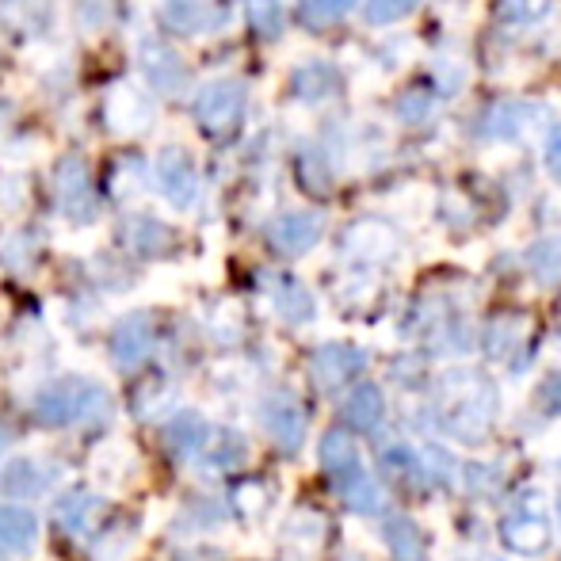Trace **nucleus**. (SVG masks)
<instances>
[{"mask_svg": "<svg viewBox=\"0 0 561 561\" xmlns=\"http://www.w3.org/2000/svg\"><path fill=\"white\" fill-rule=\"evenodd\" d=\"M0 15L20 35L43 38L54 23V0H0Z\"/></svg>", "mask_w": 561, "mask_h": 561, "instance_id": "obj_29", "label": "nucleus"}, {"mask_svg": "<svg viewBox=\"0 0 561 561\" xmlns=\"http://www.w3.org/2000/svg\"><path fill=\"white\" fill-rule=\"evenodd\" d=\"M244 107H249V89L237 77H218V81L203 84L192 100V118L210 141H229L244 123Z\"/></svg>", "mask_w": 561, "mask_h": 561, "instance_id": "obj_3", "label": "nucleus"}, {"mask_svg": "<svg viewBox=\"0 0 561 561\" xmlns=\"http://www.w3.org/2000/svg\"><path fill=\"white\" fill-rule=\"evenodd\" d=\"M535 405H539L547 416H561V370L547 375V382L535 390Z\"/></svg>", "mask_w": 561, "mask_h": 561, "instance_id": "obj_43", "label": "nucleus"}, {"mask_svg": "<svg viewBox=\"0 0 561 561\" xmlns=\"http://www.w3.org/2000/svg\"><path fill=\"white\" fill-rule=\"evenodd\" d=\"M295 172H298V184H302V192H310V195H329V187H333V169H329L325 153H321V149H313V146L298 149Z\"/></svg>", "mask_w": 561, "mask_h": 561, "instance_id": "obj_35", "label": "nucleus"}, {"mask_svg": "<svg viewBox=\"0 0 561 561\" xmlns=\"http://www.w3.org/2000/svg\"><path fill=\"white\" fill-rule=\"evenodd\" d=\"M306 370H310V382L318 386L321 393H336V390H344V386H352L355 378L367 370V352L355 344H344V340H329V344L313 347Z\"/></svg>", "mask_w": 561, "mask_h": 561, "instance_id": "obj_9", "label": "nucleus"}, {"mask_svg": "<svg viewBox=\"0 0 561 561\" xmlns=\"http://www.w3.org/2000/svg\"><path fill=\"white\" fill-rule=\"evenodd\" d=\"M481 352L489 363H501L508 370H524L535 352V321L527 313H496L481 333Z\"/></svg>", "mask_w": 561, "mask_h": 561, "instance_id": "obj_6", "label": "nucleus"}, {"mask_svg": "<svg viewBox=\"0 0 561 561\" xmlns=\"http://www.w3.org/2000/svg\"><path fill=\"white\" fill-rule=\"evenodd\" d=\"M340 92V73L329 61H306L290 73V96L302 100V104H321V100H333Z\"/></svg>", "mask_w": 561, "mask_h": 561, "instance_id": "obj_27", "label": "nucleus"}, {"mask_svg": "<svg viewBox=\"0 0 561 561\" xmlns=\"http://www.w3.org/2000/svg\"><path fill=\"white\" fill-rule=\"evenodd\" d=\"M321 233H325V218L318 210H287V215L272 218L264 229V241L275 256L283 260H298L310 249H318Z\"/></svg>", "mask_w": 561, "mask_h": 561, "instance_id": "obj_13", "label": "nucleus"}, {"mask_svg": "<svg viewBox=\"0 0 561 561\" xmlns=\"http://www.w3.org/2000/svg\"><path fill=\"white\" fill-rule=\"evenodd\" d=\"M554 8V0H496V15L512 27H535Z\"/></svg>", "mask_w": 561, "mask_h": 561, "instance_id": "obj_38", "label": "nucleus"}, {"mask_svg": "<svg viewBox=\"0 0 561 561\" xmlns=\"http://www.w3.org/2000/svg\"><path fill=\"white\" fill-rule=\"evenodd\" d=\"M558 524H561V493H558Z\"/></svg>", "mask_w": 561, "mask_h": 561, "instance_id": "obj_48", "label": "nucleus"}, {"mask_svg": "<svg viewBox=\"0 0 561 561\" xmlns=\"http://www.w3.org/2000/svg\"><path fill=\"white\" fill-rule=\"evenodd\" d=\"M153 118V104L130 89H118L107 96V123L112 130H146Z\"/></svg>", "mask_w": 561, "mask_h": 561, "instance_id": "obj_31", "label": "nucleus"}, {"mask_svg": "<svg viewBox=\"0 0 561 561\" xmlns=\"http://www.w3.org/2000/svg\"><path fill=\"white\" fill-rule=\"evenodd\" d=\"M478 561H504V558H496V554H485V558H478Z\"/></svg>", "mask_w": 561, "mask_h": 561, "instance_id": "obj_47", "label": "nucleus"}, {"mask_svg": "<svg viewBox=\"0 0 561 561\" xmlns=\"http://www.w3.org/2000/svg\"><path fill=\"white\" fill-rule=\"evenodd\" d=\"M321 539H325V519L310 508L295 512V516L287 519V527H283V542H287V550H295V554H302V558L318 554Z\"/></svg>", "mask_w": 561, "mask_h": 561, "instance_id": "obj_32", "label": "nucleus"}, {"mask_svg": "<svg viewBox=\"0 0 561 561\" xmlns=\"http://www.w3.org/2000/svg\"><path fill=\"white\" fill-rule=\"evenodd\" d=\"M432 112H436V96H432L428 89H409L405 96L398 100V115H401V123H409V126H421Z\"/></svg>", "mask_w": 561, "mask_h": 561, "instance_id": "obj_40", "label": "nucleus"}, {"mask_svg": "<svg viewBox=\"0 0 561 561\" xmlns=\"http://www.w3.org/2000/svg\"><path fill=\"white\" fill-rule=\"evenodd\" d=\"M264 290L272 298L275 313H279L287 325H310L318 318V302H313L310 287H306L298 275H287V272H272L264 275Z\"/></svg>", "mask_w": 561, "mask_h": 561, "instance_id": "obj_19", "label": "nucleus"}, {"mask_svg": "<svg viewBox=\"0 0 561 561\" xmlns=\"http://www.w3.org/2000/svg\"><path fill=\"white\" fill-rule=\"evenodd\" d=\"M547 169H550V176L561 184V123L550 130V138H547Z\"/></svg>", "mask_w": 561, "mask_h": 561, "instance_id": "obj_44", "label": "nucleus"}, {"mask_svg": "<svg viewBox=\"0 0 561 561\" xmlns=\"http://www.w3.org/2000/svg\"><path fill=\"white\" fill-rule=\"evenodd\" d=\"M355 8V0H298V20L310 31H325L344 20Z\"/></svg>", "mask_w": 561, "mask_h": 561, "instance_id": "obj_36", "label": "nucleus"}, {"mask_svg": "<svg viewBox=\"0 0 561 561\" xmlns=\"http://www.w3.org/2000/svg\"><path fill=\"white\" fill-rule=\"evenodd\" d=\"M31 416L43 428L66 432V428H104L115 416V398L104 382L84 375H61L50 378L31 398Z\"/></svg>", "mask_w": 561, "mask_h": 561, "instance_id": "obj_2", "label": "nucleus"}, {"mask_svg": "<svg viewBox=\"0 0 561 561\" xmlns=\"http://www.w3.org/2000/svg\"><path fill=\"white\" fill-rule=\"evenodd\" d=\"M272 501H275L272 485L260 478H241L233 485V493H229V508H233L241 519H264L267 508H272Z\"/></svg>", "mask_w": 561, "mask_h": 561, "instance_id": "obj_33", "label": "nucleus"}, {"mask_svg": "<svg viewBox=\"0 0 561 561\" xmlns=\"http://www.w3.org/2000/svg\"><path fill=\"white\" fill-rule=\"evenodd\" d=\"M340 421H344L347 432H355V436H367V432H378V424L386 421V398L382 390H378L375 382H367V378H359V382L347 386L344 401H340Z\"/></svg>", "mask_w": 561, "mask_h": 561, "instance_id": "obj_20", "label": "nucleus"}, {"mask_svg": "<svg viewBox=\"0 0 561 561\" xmlns=\"http://www.w3.org/2000/svg\"><path fill=\"white\" fill-rule=\"evenodd\" d=\"M35 256H38L35 229H15V233L4 241V249H0V260H4L12 272H27V267L35 264Z\"/></svg>", "mask_w": 561, "mask_h": 561, "instance_id": "obj_39", "label": "nucleus"}, {"mask_svg": "<svg viewBox=\"0 0 561 561\" xmlns=\"http://www.w3.org/2000/svg\"><path fill=\"white\" fill-rule=\"evenodd\" d=\"M157 352V321L149 310H130L112 325L107 336V355L118 375H138Z\"/></svg>", "mask_w": 561, "mask_h": 561, "instance_id": "obj_7", "label": "nucleus"}, {"mask_svg": "<svg viewBox=\"0 0 561 561\" xmlns=\"http://www.w3.org/2000/svg\"><path fill=\"white\" fill-rule=\"evenodd\" d=\"M244 20L260 38H279L287 15H283L279 0H244Z\"/></svg>", "mask_w": 561, "mask_h": 561, "instance_id": "obj_37", "label": "nucleus"}, {"mask_svg": "<svg viewBox=\"0 0 561 561\" xmlns=\"http://www.w3.org/2000/svg\"><path fill=\"white\" fill-rule=\"evenodd\" d=\"M436 428L447 439L466 447H478L493 436L496 416H501V390L478 367H450L436 382Z\"/></svg>", "mask_w": 561, "mask_h": 561, "instance_id": "obj_1", "label": "nucleus"}, {"mask_svg": "<svg viewBox=\"0 0 561 561\" xmlns=\"http://www.w3.org/2000/svg\"><path fill=\"white\" fill-rule=\"evenodd\" d=\"M558 473H561V455H558Z\"/></svg>", "mask_w": 561, "mask_h": 561, "instance_id": "obj_49", "label": "nucleus"}, {"mask_svg": "<svg viewBox=\"0 0 561 561\" xmlns=\"http://www.w3.org/2000/svg\"><path fill=\"white\" fill-rule=\"evenodd\" d=\"M77 20H81L84 31H104L107 20H112V0H81L77 4Z\"/></svg>", "mask_w": 561, "mask_h": 561, "instance_id": "obj_42", "label": "nucleus"}, {"mask_svg": "<svg viewBox=\"0 0 561 561\" xmlns=\"http://www.w3.org/2000/svg\"><path fill=\"white\" fill-rule=\"evenodd\" d=\"M333 489H336L340 504H344L347 512H355V516H382V485H378V478H370L363 466L333 478Z\"/></svg>", "mask_w": 561, "mask_h": 561, "instance_id": "obj_25", "label": "nucleus"}, {"mask_svg": "<svg viewBox=\"0 0 561 561\" xmlns=\"http://www.w3.org/2000/svg\"><path fill=\"white\" fill-rule=\"evenodd\" d=\"M138 66H141V77H146L149 92H157V96H164V100L184 96L187 66H184V58L172 50V43H164V38H157V35H146L138 46Z\"/></svg>", "mask_w": 561, "mask_h": 561, "instance_id": "obj_12", "label": "nucleus"}, {"mask_svg": "<svg viewBox=\"0 0 561 561\" xmlns=\"http://www.w3.org/2000/svg\"><path fill=\"white\" fill-rule=\"evenodd\" d=\"M340 252L359 267H382L401 252V237L398 229L378 222V218H363V222H352L344 229Z\"/></svg>", "mask_w": 561, "mask_h": 561, "instance_id": "obj_11", "label": "nucleus"}, {"mask_svg": "<svg viewBox=\"0 0 561 561\" xmlns=\"http://www.w3.org/2000/svg\"><path fill=\"white\" fill-rule=\"evenodd\" d=\"M8 439H12V432L4 428V424H0V455H4V447H8Z\"/></svg>", "mask_w": 561, "mask_h": 561, "instance_id": "obj_46", "label": "nucleus"}, {"mask_svg": "<svg viewBox=\"0 0 561 561\" xmlns=\"http://www.w3.org/2000/svg\"><path fill=\"white\" fill-rule=\"evenodd\" d=\"M256 416H260V428L267 432V439H272L283 455H298V450H302L310 416H306V405L290 390H283V386L267 390L264 398L256 401Z\"/></svg>", "mask_w": 561, "mask_h": 561, "instance_id": "obj_5", "label": "nucleus"}, {"mask_svg": "<svg viewBox=\"0 0 561 561\" xmlns=\"http://www.w3.org/2000/svg\"><path fill=\"white\" fill-rule=\"evenodd\" d=\"M38 547V516L23 504H0V558H23Z\"/></svg>", "mask_w": 561, "mask_h": 561, "instance_id": "obj_23", "label": "nucleus"}, {"mask_svg": "<svg viewBox=\"0 0 561 561\" xmlns=\"http://www.w3.org/2000/svg\"><path fill=\"white\" fill-rule=\"evenodd\" d=\"M244 462H249V439L237 428H226V424L215 428V424H210L207 447L195 458V466H203L207 473H237Z\"/></svg>", "mask_w": 561, "mask_h": 561, "instance_id": "obj_22", "label": "nucleus"}, {"mask_svg": "<svg viewBox=\"0 0 561 561\" xmlns=\"http://www.w3.org/2000/svg\"><path fill=\"white\" fill-rule=\"evenodd\" d=\"M416 0H367V20L375 27H390V23H401L405 15H413Z\"/></svg>", "mask_w": 561, "mask_h": 561, "instance_id": "obj_41", "label": "nucleus"}, {"mask_svg": "<svg viewBox=\"0 0 561 561\" xmlns=\"http://www.w3.org/2000/svg\"><path fill=\"white\" fill-rule=\"evenodd\" d=\"M176 561H222V550H210V547H187L184 554H176Z\"/></svg>", "mask_w": 561, "mask_h": 561, "instance_id": "obj_45", "label": "nucleus"}, {"mask_svg": "<svg viewBox=\"0 0 561 561\" xmlns=\"http://www.w3.org/2000/svg\"><path fill=\"white\" fill-rule=\"evenodd\" d=\"M539 115V107L519 104V100H496L485 112L473 118V138L481 141H516L527 134L531 118Z\"/></svg>", "mask_w": 561, "mask_h": 561, "instance_id": "obj_18", "label": "nucleus"}, {"mask_svg": "<svg viewBox=\"0 0 561 561\" xmlns=\"http://www.w3.org/2000/svg\"><path fill=\"white\" fill-rule=\"evenodd\" d=\"M496 535H501V547L519 558H542L554 542V527L542 516L535 496H527L524 504H512L496 524Z\"/></svg>", "mask_w": 561, "mask_h": 561, "instance_id": "obj_8", "label": "nucleus"}, {"mask_svg": "<svg viewBox=\"0 0 561 561\" xmlns=\"http://www.w3.org/2000/svg\"><path fill=\"white\" fill-rule=\"evenodd\" d=\"M54 207L77 226L96 222L100 215V195H96V180H92L84 157L66 153L54 169Z\"/></svg>", "mask_w": 561, "mask_h": 561, "instance_id": "obj_4", "label": "nucleus"}, {"mask_svg": "<svg viewBox=\"0 0 561 561\" xmlns=\"http://www.w3.org/2000/svg\"><path fill=\"white\" fill-rule=\"evenodd\" d=\"M104 512V496L89 485H73L54 501V524L66 535H89Z\"/></svg>", "mask_w": 561, "mask_h": 561, "instance_id": "obj_21", "label": "nucleus"}, {"mask_svg": "<svg viewBox=\"0 0 561 561\" xmlns=\"http://www.w3.org/2000/svg\"><path fill=\"white\" fill-rule=\"evenodd\" d=\"M207 436H210V421L195 409H180V413L164 416L161 421V444H164V455L176 458V462H192L203 455L207 447Z\"/></svg>", "mask_w": 561, "mask_h": 561, "instance_id": "obj_16", "label": "nucleus"}, {"mask_svg": "<svg viewBox=\"0 0 561 561\" xmlns=\"http://www.w3.org/2000/svg\"><path fill=\"white\" fill-rule=\"evenodd\" d=\"M153 187L172 210H192L199 199V172L192 153L180 146H164L153 161Z\"/></svg>", "mask_w": 561, "mask_h": 561, "instance_id": "obj_10", "label": "nucleus"}, {"mask_svg": "<svg viewBox=\"0 0 561 561\" xmlns=\"http://www.w3.org/2000/svg\"><path fill=\"white\" fill-rule=\"evenodd\" d=\"M527 272L539 287H561V237H542L527 249Z\"/></svg>", "mask_w": 561, "mask_h": 561, "instance_id": "obj_34", "label": "nucleus"}, {"mask_svg": "<svg viewBox=\"0 0 561 561\" xmlns=\"http://www.w3.org/2000/svg\"><path fill=\"white\" fill-rule=\"evenodd\" d=\"M318 466L329 473V478H340V473L355 470V466H359V444H355V432H347L344 424L329 428L325 436L318 439Z\"/></svg>", "mask_w": 561, "mask_h": 561, "instance_id": "obj_28", "label": "nucleus"}, {"mask_svg": "<svg viewBox=\"0 0 561 561\" xmlns=\"http://www.w3.org/2000/svg\"><path fill=\"white\" fill-rule=\"evenodd\" d=\"M161 23L176 35H203L222 23L215 0H161Z\"/></svg>", "mask_w": 561, "mask_h": 561, "instance_id": "obj_24", "label": "nucleus"}, {"mask_svg": "<svg viewBox=\"0 0 561 561\" xmlns=\"http://www.w3.org/2000/svg\"><path fill=\"white\" fill-rule=\"evenodd\" d=\"M378 478L386 485L401 489L405 496H424L436 485L428 473V462H424V450L413 444H386L378 450Z\"/></svg>", "mask_w": 561, "mask_h": 561, "instance_id": "obj_14", "label": "nucleus"}, {"mask_svg": "<svg viewBox=\"0 0 561 561\" xmlns=\"http://www.w3.org/2000/svg\"><path fill=\"white\" fill-rule=\"evenodd\" d=\"M382 542L390 550V561H428L424 531L416 527V519L401 516V512L382 516Z\"/></svg>", "mask_w": 561, "mask_h": 561, "instance_id": "obj_26", "label": "nucleus"}, {"mask_svg": "<svg viewBox=\"0 0 561 561\" xmlns=\"http://www.w3.org/2000/svg\"><path fill=\"white\" fill-rule=\"evenodd\" d=\"M118 244L138 260H161L176 249V229L153 215H126L118 226Z\"/></svg>", "mask_w": 561, "mask_h": 561, "instance_id": "obj_15", "label": "nucleus"}, {"mask_svg": "<svg viewBox=\"0 0 561 561\" xmlns=\"http://www.w3.org/2000/svg\"><path fill=\"white\" fill-rule=\"evenodd\" d=\"M226 516H229V508L218 496H187L172 527L187 535H203V531H218V527L226 524Z\"/></svg>", "mask_w": 561, "mask_h": 561, "instance_id": "obj_30", "label": "nucleus"}, {"mask_svg": "<svg viewBox=\"0 0 561 561\" xmlns=\"http://www.w3.org/2000/svg\"><path fill=\"white\" fill-rule=\"evenodd\" d=\"M58 478H61L58 462L23 455V458H12V462L0 470V493L15 496V501H35V496H43Z\"/></svg>", "mask_w": 561, "mask_h": 561, "instance_id": "obj_17", "label": "nucleus"}]
</instances>
